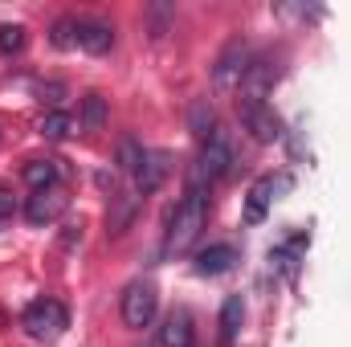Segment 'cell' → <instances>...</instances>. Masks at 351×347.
<instances>
[{"instance_id":"1","label":"cell","mask_w":351,"mask_h":347,"mask_svg":"<svg viewBox=\"0 0 351 347\" xmlns=\"http://www.w3.org/2000/svg\"><path fill=\"white\" fill-rule=\"evenodd\" d=\"M204 221H208V192L204 188H188L184 200L176 204V213H172V225H168V237H164V254L168 258L188 254L196 246Z\"/></svg>"},{"instance_id":"2","label":"cell","mask_w":351,"mask_h":347,"mask_svg":"<svg viewBox=\"0 0 351 347\" xmlns=\"http://www.w3.org/2000/svg\"><path fill=\"white\" fill-rule=\"evenodd\" d=\"M21 327H25L29 339H37V344H53V339L70 327V311H66L58 298H37V302L25 307Z\"/></svg>"},{"instance_id":"3","label":"cell","mask_w":351,"mask_h":347,"mask_svg":"<svg viewBox=\"0 0 351 347\" xmlns=\"http://www.w3.org/2000/svg\"><path fill=\"white\" fill-rule=\"evenodd\" d=\"M233 172V147H229V139L221 135V131H213L204 143H200V152H196V164H192V188H204V184H213V180H221V176Z\"/></svg>"},{"instance_id":"4","label":"cell","mask_w":351,"mask_h":347,"mask_svg":"<svg viewBox=\"0 0 351 347\" xmlns=\"http://www.w3.org/2000/svg\"><path fill=\"white\" fill-rule=\"evenodd\" d=\"M156 307H160V294H156V282H131L127 290H123V323L131 327V331H143V327H152V319H156Z\"/></svg>"},{"instance_id":"5","label":"cell","mask_w":351,"mask_h":347,"mask_svg":"<svg viewBox=\"0 0 351 347\" xmlns=\"http://www.w3.org/2000/svg\"><path fill=\"white\" fill-rule=\"evenodd\" d=\"M250 66H254L250 45H245V41H229V45L221 49L217 66H213V86L217 90H241L245 74H250Z\"/></svg>"},{"instance_id":"6","label":"cell","mask_w":351,"mask_h":347,"mask_svg":"<svg viewBox=\"0 0 351 347\" xmlns=\"http://www.w3.org/2000/svg\"><path fill=\"white\" fill-rule=\"evenodd\" d=\"M66 208H70V196H66L62 184H53V188H37V192L25 200V217H29L33 225H53Z\"/></svg>"},{"instance_id":"7","label":"cell","mask_w":351,"mask_h":347,"mask_svg":"<svg viewBox=\"0 0 351 347\" xmlns=\"http://www.w3.org/2000/svg\"><path fill=\"white\" fill-rule=\"evenodd\" d=\"M241 123L250 127V135H254L258 143L282 139V119H278L274 106H265V102H245V106H241Z\"/></svg>"},{"instance_id":"8","label":"cell","mask_w":351,"mask_h":347,"mask_svg":"<svg viewBox=\"0 0 351 347\" xmlns=\"http://www.w3.org/2000/svg\"><path fill=\"white\" fill-rule=\"evenodd\" d=\"M139 204H143V196L135 188L114 192L110 196V208H106V233H127L135 225V217H139Z\"/></svg>"},{"instance_id":"9","label":"cell","mask_w":351,"mask_h":347,"mask_svg":"<svg viewBox=\"0 0 351 347\" xmlns=\"http://www.w3.org/2000/svg\"><path fill=\"white\" fill-rule=\"evenodd\" d=\"M274 82H278L274 62H269V58H254V66H250V74H245V82H241V106H245V102H265V94H269Z\"/></svg>"},{"instance_id":"10","label":"cell","mask_w":351,"mask_h":347,"mask_svg":"<svg viewBox=\"0 0 351 347\" xmlns=\"http://www.w3.org/2000/svg\"><path fill=\"white\" fill-rule=\"evenodd\" d=\"M233 261H237V250L221 241V246H208V250H200L192 270H196L200 278H217V274H229V270H233Z\"/></svg>"},{"instance_id":"11","label":"cell","mask_w":351,"mask_h":347,"mask_svg":"<svg viewBox=\"0 0 351 347\" xmlns=\"http://www.w3.org/2000/svg\"><path fill=\"white\" fill-rule=\"evenodd\" d=\"M274 192H278V180H274V176H262V180L250 188V196H245V225H262L265 213H269V204H274Z\"/></svg>"},{"instance_id":"12","label":"cell","mask_w":351,"mask_h":347,"mask_svg":"<svg viewBox=\"0 0 351 347\" xmlns=\"http://www.w3.org/2000/svg\"><path fill=\"white\" fill-rule=\"evenodd\" d=\"M78 45L86 53H110L114 45V29L106 21H78Z\"/></svg>"},{"instance_id":"13","label":"cell","mask_w":351,"mask_h":347,"mask_svg":"<svg viewBox=\"0 0 351 347\" xmlns=\"http://www.w3.org/2000/svg\"><path fill=\"white\" fill-rule=\"evenodd\" d=\"M164 180H168V156L147 152V156H143V168L135 172V192H139V196H147V192H156Z\"/></svg>"},{"instance_id":"14","label":"cell","mask_w":351,"mask_h":347,"mask_svg":"<svg viewBox=\"0 0 351 347\" xmlns=\"http://www.w3.org/2000/svg\"><path fill=\"white\" fill-rule=\"evenodd\" d=\"M160 347H192V315L172 311L160 327Z\"/></svg>"},{"instance_id":"15","label":"cell","mask_w":351,"mask_h":347,"mask_svg":"<svg viewBox=\"0 0 351 347\" xmlns=\"http://www.w3.org/2000/svg\"><path fill=\"white\" fill-rule=\"evenodd\" d=\"M241 323H245V302L233 294V298H225V307H221V344H225V347L237 339Z\"/></svg>"},{"instance_id":"16","label":"cell","mask_w":351,"mask_h":347,"mask_svg":"<svg viewBox=\"0 0 351 347\" xmlns=\"http://www.w3.org/2000/svg\"><path fill=\"white\" fill-rule=\"evenodd\" d=\"M25 184L37 192V188H53L62 184V172H58V160H33L25 164Z\"/></svg>"},{"instance_id":"17","label":"cell","mask_w":351,"mask_h":347,"mask_svg":"<svg viewBox=\"0 0 351 347\" xmlns=\"http://www.w3.org/2000/svg\"><path fill=\"white\" fill-rule=\"evenodd\" d=\"M143 156H147V152L139 147V139H131V135H123V139H119V172H123V176H131V180H135V172L143 168Z\"/></svg>"},{"instance_id":"18","label":"cell","mask_w":351,"mask_h":347,"mask_svg":"<svg viewBox=\"0 0 351 347\" xmlns=\"http://www.w3.org/2000/svg\"><path fill=\"white\" fill-rule=\"evenodd\" d=\"M49 41H53L58 49H74V45H78V21H74V16H62V21H53V33H49Z\"/></svg>"},{"instance_id":"19","label":"cell","mask_w":351,"mask_h":347,"mask_svg":"<svg viewBox=\"0 0 351 347\" xmlns=\"http://www.w3.org/2000/svg\"><path fill=\"white\" fill-rule=\"evenodd\" d=\"M74 131V119L66 115V110H49L45 119H41V135H49V139H66Z\"/></svg>"},{"instance_id":"20","label":"cell","mask_w":351,"mask_h":347,"mask_svg":"<svg viewBox=\"0 0 351 347\" xmlns=\"http://www.w3.org/2000/svg\"><path fill=\"white\" fill-rule=\"evenodd\" d=\"M106 123V102H102V94H86V106H82V127L86 131H98Z\"/></svg>"},{"instance_id":"21","label":"cell","mask_w":351,"mask_h":347,"mask_svg":"<svg viewBox=\"0 0 351 347\" xmlns=\"http://www.w3.org/2000/svg\"><path fill=\"white\" fill-rule=\"evenodd\" d=\"M25 49V25H0V53L12 58Z\"/></svg>"},{"instance_id":"22","label":"cell","mask_w":351,"mask_h":347,"mask_svg":"<svg viewBox=\"0 0 351 347\" xmlns=\"http://www.w3.org/2000/svg\"><path fill=\"white\" fill-rule=\"evenodd\" d=\"M213 123H217V119H213V106H208V102H196V106H192V131H196L200 139H208V135H213V131H208Z\"/></svg>"},{"instance_id":"23","label":"cell","mask_w":351,"mask_h":347,"mask_svg":"<svg viewBox=\"0 0 351 347\" xmlns=\"http://www.w3.org/2000/svg\"><path fill=\"white\" fill-rule=\"evenodd\" d=\"M4 217H12V196H8V192H0V221H4Z\"/></svg>"}]
</instances>
